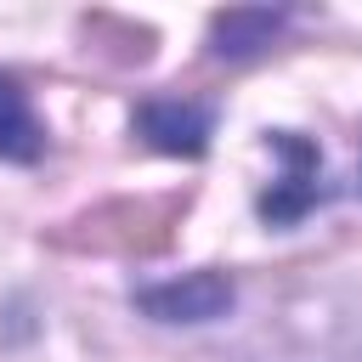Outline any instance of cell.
Listing matches in <instances>:
<instances>
[{
  "label": "cell",
  "instance_id": "6da1fadb",
  "mask_svg": "<svg viewBox=\"0 0 362 362\" xmlns=\"http://www.w3.org/2000/svg\"><path fill=\"white\" fill-rule=\"evenodd\" d=\"M266 147L283 158V175L260 192V204H255L260 221H272V226H294V221H305L311 209H322L328 198H339V187H334L328 170H322L317 141H305V136H294V130H272Z\"/></svg>",
  "mask_w": 362,
  "mask_h": 362
},
{
  "label": "cell",
  "instance_id": "7a4b0ae2",
  "mask_svg": "<svg viewBox=\"0 0 362 362\" xmlns=\"http://www.w3.org/2000/svg\"><path fill=\"white\" fill-rule=\"evenodd\" d=\"M130 300H136V311L153 317V322H215V317L232 311L238 288H232L226 272L198 266V272H181V277H164V283H141V288H130Z\"/></svg>",
  "mask_w": 362,
  "mask_h": 362
},
{
  "label": "cell",
  "instance_id": "3957f363",
  "mask_svg": "<svg viewBox=\"0 0 362 362\" xmlns=\"http://www.w3.org/2000/svg\"><path fill=\"white\" fill-rule=\"evenodd\" d=\"M209 130H215V107L209 102H187V96H153L136 107V136L158 153H175V158H198L209 147Z\"/></svg>",
  "mask_w": 362,
  "mask_h": 362
},
{
  "label": "cell",
  "instance_id": "277c9868",
  "mask_svg": "<svg viewBox=\"0 0 362 362\" xmlns=\"http://www.w3.org/2000/svg\"><path fill=\"white\" fill-rule=\"evenodd\" d=\"M45 153V119L34 113L28 90L0 74V164H40Z\"/></svg>",
  "mask_w": 362,
  "mask_h": 362
},
{
  "label": "cell",
  "instance_id": "5b68a950",
  "mask_svg": "<svg viewBox=\"0 0 362 362\" xmlns=\"http://www.w3.org/2000/svg\"><path fill=\"white\" fill-rule=\"evenodd\" d=\"M283 23H288V11H221V17L209 23V51L243 62V57L266 51V45L283 34Z\"/></svg>",
  "mask_w": 362,
  "mask_h": 362
}]
</instances>
